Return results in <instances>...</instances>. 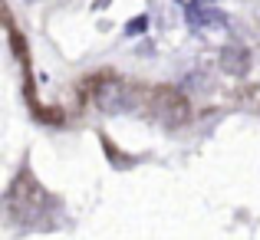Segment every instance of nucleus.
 I'll use <instances>...</instances> for the list:
<instances>
[{"label":"nucleus","mask_w":260,"mask_h":240,"mask_svg":"<svg viewBox=\"0 0 260 240\" xmlns=\"http://www.w3.org/2000/svg\"><path fill=\"white\" fill-rule=\"evenodd\" d=\"M95 102H99L102 112H112V115H125L135 109V95L125 82H102L95 89Z\"/></svg>","instance_id":"f257e3e1"},{"label":"nucleus","mask_w":260,"mask_h":240,"mask_svg":"<svg viewBox=\"0 0 260 240\" xmlns=\"http://www.w3.org/2000/svg\"><path fill=\"white\" fill-rule=\"evenodd\" d=\"M184 23L194 33H208V30L228 26V17H224V10L214 7V4H194V7H184Z\"/></svg>","instance_id":"f03ea898"},{"label":"nucleus","mask_w":260,"mask_h":240,"mask_svg":"<svg viewBox=\"0 0 260 240\" xmlns=\"http://www.w3.org/2000/svg\"><path fill=\"white\" fill-rule=\"evenodd\" d=\"M221 59H224V73H231V76H244L247 73V50H237V46H228V50L221 53Z\"/></svg>","instance_id":"7ed1b4c3"},{"label":"nucleus","mask_w":260,"mask_h":240,"mask_svg":"<svg viewBox=\"0 0 260 240\" xmlns=\"http://www.w3.org/2000/svg\"><path fill=\"white\" fill-rule=\"evenodd\" d=\"M181 7H194V4H214V0H178Z\"/></svg>","instance_id":"20e7f679"}]
</instances>
